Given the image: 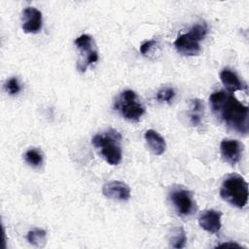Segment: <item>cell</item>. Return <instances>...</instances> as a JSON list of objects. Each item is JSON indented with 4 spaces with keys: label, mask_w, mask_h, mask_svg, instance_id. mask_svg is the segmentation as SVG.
Masks as SVG:
<instances>
[{
    "label": "cell",
    "mask_w": 249,
    "mask_h": 249,
    "mask_svg": "<svg viewBox=\"0 0 249 249\" xmlns=\"http://www.w3.org/2000/svg\"><path fill=\"white\" fill-rule=\"evenodd\" d=\"M215 116L231 129L247 134L249 129L248 107L242 104L231 92L219 90L209 97Z\"/></svg>",
    "instance_id": "obj_1"
},
{
    "label": "cell",
    "mask_w": 249,
    "mask_h": 249,
    "mask_svg": "<svg viewBox=\"0 0 249 249\" xmlns=\"http://www.w3.org/2000/svg\"><path fill=\"white\" fill-rule=\"evenodd\" d=\"M121 140V134L111 128L106 132L95 134L91 139V143L109 164L117 165L123 158Z\"/></svg>",
    "instance_id": "obj_2"
},
{
    "label": "cell",
    "mask_w": 249,
    "mask_h": 249,
    "mask_svg": "<svg viewBox=\"0 0 249 249\" xmlns=\"http://www.w3.org/2000/svg\"><path fill=\"white\" fill-rule=\"evenodd\" d=\"M220 196L232 206L241 209L248 201V184L242 176L230 174L221 185Z\"/></svg>",
    "instance_id": "obj_3"
},
{
    "label": "cell",
    "mask_w": 249,
    "mask_h": 249,
    "mask_svg": "<svg viewBox=\"0 0 249 249\" xmlns=\"http://www.w3.org/2000/svg\"><path fill=\"white\" fill-rule=\"evenodd\" d=\"M114 107L124 118L132 122L139 121L145 113V107L139 101L136 92L131 89L122 91L116 99Z\"/></svg>",
    "instance_id": "obj_4"
},
{
    "label": "cell",
    "mask_w": 249,
    "mask_h": 249,
    "mask_svg": "<svg viewBox=\"0 0 249 249\" xmlns=\"http://www.w3.org/2000/svg\"><path fill=\"white\" fill-rule=\"evenodd\" d=\"M75 46L80 51V59L77 68L81 72H85L89 65L98 60V52L95 47L94 40L89 34H82L75 39Z\"/></svg>",
    "instance_id": "obj_5"
},
{
    "label": "cell",
    "mask_w": 249,
    "mask_h": 249,
    "mask_svg": "<svg viewBox=\"0 0 249 249\" xmlns=\"http://www.w3.org/2000/svg\"><path fill=\"white\" fill-rule=\"evenodd\" d=\"M169 198L177 213L182 216H189L196 211V203L191 192L183 187L172 189Z\"/></svg>",
    "instance_id": "obj_6"
},
{
    "label": "cell",
    "mask_w": 249,
    "mask_h": 249,
    "mask_svg": "<svg viewBox=\"0 0 249 249\" xmlns=\"http://www.w3.org/2000/svg\"><path fill=\"white\" fill-rule=\"evenodd\" d=\"M196 37H194L191 33H185L179 35L174 41V47L178 53L183 55L193 56L197 55L200 52V45Z\"/></svg>",
    "instance_id": "obj_7"
},
{
    "label": "cell",
    "mask_w": 249,
    "mask_h": 249,
    "mask_svg": "<svg viewBox=\"0 0 249 249\" xmlns=\"http://www.w3.org/2000/svg\"><path fill=\"white\" fill-rule=\"evenodd\" d=\"M220 151L223 159L227 162L235 164L242 157L243 145L234 139H224L220 144Z\"/></svg>",
    "instance_id": "obj_8"
},
{
    "label": "cell",
    "mask_w": 249,
    "mask_h": 249,
    "mask_svg": "<svg viewBox=\"0 0 249 249\" xmlns=\"http://www.w3.org/2000/svg\"><path fill=\"white\" fill-rule=\"evenodd\" d=\"M103 195L111 199L126 201L130 198V188L122 181H110L102 188Z\"/></svg>",
    "instance_id": "obj_9"
},
{
    "label": "cell",
    "mask_w": 249,
    "mask_h": 249,
    "mask_svg": "<svg viewBox=\"0 0 249 249\" xmlns=\"http://www.w3.org/2000/svg\"><path fill=\"white\" fill-rule=\"evenodd\" d=\"M22 29L25 33H37L42 28V13L34 8L27 7L22 12Z\"/></svg>",
    "instance_id": "obj_10"
},
{
    "label": "cell",
    "mask_w": 249,
    "mask_h": 249,
    "mask_svg": "<svg viewBox=\"0 0 249 249\" xmlns=\"http://www.w3.org/2000/svg\"><path fill=\"white\" fill-rule=\"evenodd\" d=\"M222 213L214 209L204 211L198 218L199 226L210 233H216L221 230Z\"/></svg>",
    "instance_id": "obj_11"
},
{
    "label": "cell",
    "mask_w": 249,
    "mask_h": 249,
    "mask_svg": "<svg viewBox=\"0 0 249 249\" xmlns=\"http://www.w3.org/2000/svg\"><path fill=\"white\" fill-rule=\"evenodd\" d=\"M220 79L229 92L233 93L237 90H243L247 89V86L240 81L238 76L231 70L226 68L220 73Z\"/></svg>",
    "instance_id": "obj_12"
},
{
    "label": "cell",
    "mask_w": 249,
    "mask_h": 249,
    "mask_svg": "<svg viewBox=\"0 0 249 249\" xmlns=\"http://www.w3.org/2000/svg\"><path fill=\"white\" fill-rule=\"evenodd\" d=\"M144 138L153 154L160 156L164 153L166 149V143L164 138L159 132L154 129H148L144 134Z\"/></svg>",
    "instance_id": "obj_13"
},
{
    "label": "cell",
    "mask_w": 249,
    "mask_h": 249,
    "mask_svg": "<svg viewBox=\"0 0 249 249\" xmlns=\"http://www.w3.org/2000/svg\"><path fill=\"white\" fill-rule=\"evenodd\" d=\"M203 117V104L200 99L195 98L191 101L189 118L193 125H198Z\"/></svg>",
    "instance_id": "obj_14"
},
{
    "label": "cell",
    "mask_w": 249,
    "mask_h": 249,
    "mask_svg": "<svg viewBox=\"0 0 249 249\" xmlns=\"http://www.w3.org/2000/svg\"><path fill=\"white\" fill-rule=\"evenodd\" d=\"M26 238L30 244L36 247H44L47 242V232L42 229H33L27 232Z\"/></svg>",
    "instance_id": "obj_15"
},
{
    "label": "cell",
    "mask_w": 249,
    "mask_h": 249,
    "mask_svg": "<svg viewBox=\"0 0 249 249\" xmlns=\"http://www.w3.org/2000/svg\"><path fill=\"white\" fill-rule=\"evenodd\" d=\"M187 241L186 231L182 227H176L172 230L170 235V244L172 247L180 249L183 248Z\"/></svg>",
    "instance_id": "obj_16"
},
{
    "label": "cell",
    "mask_w": 249,
    "mask_h": 249,
    "mask_svg": "<svg viewBox=\"0 0 249 249\" xmlns=\"http://www.w3.org/2000/svg\"><path fill=\"white\" fill-rule=\"evenodd\" d=\"M24 160L29 165L33 167H39L43 163V156L37 149L27 150L24 154Z\"/></svg>",
    "instance_id": "obj_17"
},
{
    "label": "cell",
    "mask_w": 249,
    "mask_h": 249,
    "mask_svg": "<svg viewBox=\"0 0 249 249\" xmlns=\"http://www.w3.org/2000/svg\"><path fill=\"white\" fill-rule=\"evenodd\" d=\"M208 31L207 25L205 22H198L196 23L189 31V33H191L194 37H196L198 41H201L204 39V37L206 36Z\"/></svg>",
    "instance_id": "obj_18"
},
{
    "label": "cell",
    "mask_w": 249,
    "mask_h": 249,
    "mask_svg": "<svg viewBox=\"0 0 249 249\" xmlns=\"http://www.w3.org/2000/svg\"><path fill=\"white\" fill-rule=\"evenodd\" d=\"M175 91L172 88H163L157 93V99L160 102H169L173 99Z\"/></svg>",
    "instance_id": "obj_19"
},
{
    "label": "cell",
    "mask_w": 249,
    "mask_h": 249,
    "mask_svg": "<svg viewBox=\"0 0 249 249\" xmlns=\"http://www.w3.org/2000/svg\"><path fill=\"white\" fill-rule=\"evenodd\" d=\"M5 89H6L7 92H9L11 95H15V94L18 93L20 90V86H19L18 78L13 77V78L9 79L5 84Z\"/></svg>",
    "instance_id": "obj_20"
},
{
    "label": "cell",
    "mask_w": 249,
    "mask_h": 249,
    "mask_svg": "<svg viewBox=\"0 0 249 249\" xmlns=\"http://www.w3.org/2000/svg\"><path fill=\"white\" fill-rule=\"evenodd\" d=\"M156 44V41L155 40H147L145 42H143L141 45H140V48H139V51L142 54H145L147 53L150 49Z\"/></svg>",
    "instance_id": "obj_21"
},
{
    "label": "cell",
    "mask_w": 249,
    "mask_h": 249,
    "mask_svg": "<svg viewBox=\"0 0 249 249\" xmlns=\"http://www.w3.org/2000/svg\"><path fill=\"white\" fill-rule=\"evenodd\" d=\"M216 247H236V248H240L242 247L240 244L238 243H235L233 241H231V242H224V243H221L219 245H217Z\"/></svg>",
    "instance_id": "obj_22"
}]
</instances>
